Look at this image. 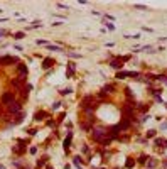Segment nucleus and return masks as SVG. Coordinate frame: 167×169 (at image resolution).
<instances>
[{
    "instance_id": "1",
    "label": "nucleus",
    "mask_w": 167,
    "mask_h": 169,
    "mask_svg": "<svg viewBox=\"0 0 167 169\" xmlns=\"http://www.w3.org/2000/svg\"><path fill=\"white\" fill-rule=\"evenodd\" d=\"M106 130H108V129H103V127H96V129H93V130H91V139H93L95 142H100V144H101L106 137H108V135H106Z\"/></svg>"
},
{
    "instance_id": "2",
    "label": "nucleus",
    "mask_w": 167,
    "mask_h": 169,
    "mask_svg": "<svg viewBox=\"0 0 167 169\" xmlns=\"http://www.w3.org/2000/svg\"><path fill=\"white\" fill-rule=\"evenodd\" d=\"M81 108L83 110H96L98 108V103H96V100H95L93 97H85L81 100Z\"/></svg>"
},
{
    "instance_id": "3",
    "label": "nucleus",
    "mask_w": 167,
    "mask_h": 169,
    "mask_svg": "<svg viewBox=\"0 0 167 169\" xmlns=\"http://www.w3.org/2000/svg\"><path fill=\"white\" fill-rule=\"evenodd\" d=\"M14 63H19V58L15 56H0V66H10Z\"/></svg>"
},
{
    "instance_id": "4",
    "label": "nucleus",
    "mask_w": 167,
    "mask_h": 169,
    "mask_svg": "<svg viewBox=\"0 0 167 169\" xmlns=\"http://www.w3.org/2000/svg\"><path fill=\"white\" fill-rule=\"evenodd\" d=\"M7 110H8V113H10V115H14V117H15L17 113L22 112V107H20V103H19V101H12V103L7 107Z\"/></svg>"
},
{
    "instance_id": "5",
    "label": "nucleus",
    "mask_w": 167,
    "mask_h": 169,
    "mask_svg": "<svg viewBox=\"0 0 167 169\" xmlns=\"http://www.w3.org/2000/svg\"><path fill=\"white\" fill-rule=\"evenodd\" d=\"M0 101H2V105H10L12 101H15L14 91H5L4 95H2V98H0Z\"/></svg>"
},
{
    "instance_id": "6",
    "label": "nucleus",
    "mask_w": 167,
    "mask_h": 169,
    "mask_svg": "<svg viewBox=\"0 0 167 169\" xmlns=\"http://www.w3.org/2000/svg\"><path fill=\"white\" fill-rule=\"evenodd\" d=\"M71 140H73V132H68L66 139L62 140V149H64V152H69V149H71Z\"/></svg>"
},
{
    "instance_id": "7",
    "label": "nucleus",
    "mask_w": 167,
    "mask_h": 169,
    "mask_svg": "<svg viewBox=\"0 0 167 169\" xmlns=\"http://www.w3.org/2000/svg\"><path fill=\"white\" fill-rule=\"evenodd\" d=\"M25 80H27V76H19V78H15V80H12V86H15L17 90H22V88H24Z\"/></svg>"
},
{
    "instance_id": "8",
    "label": "nucleus",
    "mask_w": 167,
    "mask_h": 169,
    "mask_svg": "<svg viewBox=\"0 0 167 169\" xmlns=\"http://www.w3.org/2000/svg\"><path fill=\"white\" fill-rule=\"evenodd\" d=\"M130 125H132L130 118L123 117V118H122V122H120V124H118V129L122 130V132H125V130H128V129H130Z\"/></svg>"
},
{
    "instance_id": "9",
    "label": "nucleus",
    "mask_w": 167,
    "mask_h": 169,
    "mask_svg": "<svg viewBox=\"0 0 167 169\" xmlns=\"http://www.w3.org/2000/svg\"><path fill=\"white\" fill-rule=\"evenodd\" d=\"M46 118H49V113H47V112H44V110H39V112L34 113V120H36V122L46 120Z\"/></svg>"
},
{
    "instance_id": "10",
    "label": "nucleus",
    "mask_w": 167,
    "mask_h": 169,
    "mask_svg": "<svg viewBox=\"0 0 167 169\" xmlns=\"http://www.w3.org/2000/svg\"><path fill=\"white\" fill-rule=\"evenodd\" d=\"M115 90V85H105L101 90V93H100V97H105V95H108V93H113Z\"/></svg>"
},
{
    "instance_id": "11",
    "label": "nucleus",
    "mask_w": 167,
    "mask_h": 169,
    "mask_svg": "<svg viewBox=\"0 0 167 169\" xmlns=\"http://www.w3.org/2000/svg\"><path fill=\"white\" fill-rule=\"evenodd\" d=\"M54 64H56V61H54L53 58H46V59L42 61V68H44V69H49V68H53Z\"/></svg>"
},
{
    "instance_id": "12",
    "label": "nucleus",
    "mask_w": 167,
    "mask_h": 169,
    "mask_svg": "<svg viewBox=\"0 0 167 169\" xmlns=\"http://www.w3.org/2000/svg\"><path fill=\"white\" fill-rule=\"evenodd\" d=\"M76 71V64L74 63H68V69H66V78H71Z\"/></svg>"
},
{
    "instance_id": "13",
    "label": "nucleus",
    "mask_w": 167,
    "mask_h": 169,
    "mask_svg": "<svg viewBox=\"0 0 167 169\" xmlns=\"http://www.w3.org/2000/svg\"><path fill=\"white\" fill-rule=\"evenodd\" d=\"M17 69H19V73H20V76H27V74H29L27 64H22V63H19V64H17Z\"/></svg>"
},
{
    "instance_id": "14",
    "label": "nucleus",
    "mask_w": 167,
    "mask_h": 169,
    "mask_svg": "<svg viewBox=\"0 0 167 169\" xmlns=\"http://www.w3.org/2000/svg\"><path fill=\"white\" fill-rule=\"evenodd\" d=\"M22 120H24V113H17V115H15V117H14L12 118V124H10V125H19V124H22Z\"/></svg>"
},
{
    "instance_id": "15",
    "label": "nucleus",
    "mask_w": 167,
    "mask_h": 169,
    "mask_svg": "<svg viewBox=\"0 0 167 169\" xmlns=\"http://www.w3.org/2000/svg\"><path fill=\"white\" fill-rule=\"evenodd\" d=\"M110 66H111V68H115L117 71H122V66H123V64H122V61L117 58V59H113V61L110 63Z\"/></svg>"
},
{
    "instance_id": "16",
    "label": "nucleus",
    "mask_w": 167,
    "mask_h": 169,
    "mask_svg": "<svg viewBox=\"0 0 167 169\" xmlns=\"http://www.w3.org/2000/svg\"><path fill=\"white\" fill-rule=\"evenodd\" d=\"M46 162H47V156H42L41 159H37V166H36V167H37V169L44 167V166H46Z\"/></svg>"
},
{
    "instance_id": "17",
    "label": "nucleus",
    "mask_w": 167,
    "mask_h": 169,
    "mask_svg": "<svg viewBox=\"0 0 167 169\" xmlns=\"http://www.w3.org/2000/svg\"><path fill=\"white\" fill-rule=\"evenodd\" d=\"M125 167H127V169H132V167H135V159H133V157H128V159H127V162H125Z\"/></svg>"
},
{
    "instance_id": "18",
    "label": "nucleus",
    "mask_w": 167,
    "mask_h": 169,
    "mask_svg": "<svg viewBox=\"0 0 167 169\" xmlns=\"http://www.w3.org/2000/svg\"><path fill=\"white\" fill-rule=\"evenodd\" d=\"M25 149H27V145H22V147H14V152L19 154V156H22V154L25 152Z\"/></svg>"
},
{
    "instance_id": "19",
    "label": "nucleus",
    "mask_w": 167,
    "mask_h": 169,
    "mask_svg": "<svg viewBox=\"0 0 167 169\" xmlns=\"http://www.w3.org/2000/svg\"><path fill=\"white\" fill-rule=\"evenodd\" d=\"M147 159H150V157H147L145 154H140L139 159H137V162H139V164H147Z\"/></svg>"
},
{
    "instance_id": "20",
    "label": "nucleus",
    "mask_w": 167,
    "mask_h": 169,
    "mask_svg": "<svg viewBox=\"0 0 167 169\" xmlns=\"http://www.w3.org/2000/svg\"><path fill=\"white\" fill-rule=\"evenodd\" d=\"M25 37V32H22V31H19V32H14V39L15 41H20Z\"/></svg>"
},
{
    "instance_id": "21",
    "label": "nucleus",
    "mask_w": 167,
    "mask_h": 169,
    "mask_svg": "<svg viewBox=\"0 0 167 169\" xmlns=\"http://www.w3.org/2000/svg\"><path fill=\"white\" fill-rule=\"evenodd\" d=\"M137 108H139L140 112H147V110L150 108V105H145V103H137Z\"/></svg>"
},
{
    "instance_id": "22",
    "label": "nucleus",
    "mask_w": 167,
    "mask_h": 169,
    "mask_svg": "<svg viewBox=\"0 0 167 169\" xmlns=\"http://www.w3.org/2000/svg\"><path fill=\"white\" fill-rule=\"evenodd\" d=\"M147 139H154L155 135H157V130H154V129H150V130H147Z\"/></svg>"
},
{
    "instance_id": "23",
    "label": "nucleus",
    "mask_w": 167,
    "mask_h": 169,
    "mask_svg": "<svg viewBox=\"0 0 167 169\" xmlns=\"http://www.w3.org/2000/svg\"><path fill=\"white\" fill-rule=\"evenodd\" d=\"M62 95V97H66V95H69V93H73V88H69V86H68V88H62L61 91H59Z\"/></svg>"
},
{
    "instance_id": "24",
    "label": "nucleus",
    "mask_w": 167,
    "mask_h": 169,
    "mask_svg": "<svg viewBox=\"0 0 167 169\" xmlns=\"http://www.w3.org/2000/svg\"><path fill=\"white\" fill-rule=\"evenodd\" d=\"M74 166H76V167H81V164H83V161H81V157H79V156H76V157H74Z\"/></svg>"
},
{
    "instance_id": "25",
    "label": "nucleus",
    "mask_w": 167,
    "mask_h": 169,
    "mask_svg": "<svg viewBox=\"0 0 167 169\" xmlns=\"http://www.w3.org/2000/svg\"><path fill=\"white\" fill-rule=\"evenodd\" d=\"M37 27H42V22H41V20H34L32 25H30L29 29H37Z\"/></svg>"
},
{
    "instance_id": "26",
    "label": "nucleus",
    "mask_w": 167,
    "mask_h": 169,
    "mask_svg": "<svg viewBox=\"0 0 167 169\" xmlns=\"http://www.w3.org/2000/svg\"><path fill=\"white\" fill-rule=\"evenodd\" d=\"M154 144H155V147H162L164 145V139H160V137H157L154 140Z\"/></svg>"
},
{
    "instance_id": "27",
    "label": "nucleus",
    "mask_w": 167,
    "mask_h": 169,
    "mask_svg": "<svg viewBox=\"0 0 167 169\" xmlns=\"http://www.w3.org/2000/svg\"><path fill=\"white\" fill-rule=\"evenodd\" d=\"M147 166H149V169H154L155 166H157V161H155V159H150V161L147 162Z\"/></svg>"
},
{
    "instance_id": "28",
    "label": "nucleus",
    "mask_w": 167,
    "mask_h": 169,
    "mask_svg": "<svg viewBox=\"0 0 167 169\" xmlns=\"http://www.w3.org/2000/svg\"><path fill=\"white\" fill-rule=\"evenodd\" d=\"M47 49H49V51H61L59 46H53V44H47Z\"/></svg>"
},
{
    "instance_id": "29",
    "label": "nucleus",
    "mask_w": 167,
    "mask_h": 169,
    "mask_svg": "<svg viewBox=\"0 0 167 169\" xmlns=\"http://www.w3.org/2000/svg\"><path fill=\"white\" fill-rule=\"evenodd\" d=\"M68 56H69V58H73V59H78V58H81V54H78V52H68Z\"/></svg>"
},
{
    "instance_id": "30",
    "label": "nucleus",
    "mask_w": 167,
    "mask_h": 169,
    "mask_svg": "<svg viewBox=\"0 0 167 169\" xmlns=\"http://www.w3.org/2000/svg\"><path fill=\"white\" fill-rule=\"evenodd\" d=\"M61 101H54V103H53V110H57V108H59V107H61Z\"/></svg>"
},
{
    "instance_id": "31",
    "label": "nucleus",
    "mask_w": 167,
    "mask_h": 169,
    "mask_svg": "<svg viewBox=\"0 0 167 169\" xmlns=\"http://www.w3.org/2000/svg\"><path fill=\"white\" fill-rule=\"evenodd\" d=\"M133 7H135V8H139V10H145V8H147L145 5H142V4H135Z\"/></svg>"
},
{
    "instance_id": "32",
    "label": "nucleus",
    "mask_w": 167,
    "mask_h": 169,
    "mask_svg": "<svg viewBox=\"0 0 167 169\" xmlns=\"http://www.w3.org/2000/svg\"><path fill=\"white\" fill-rule=\"evenodd\" d=\"M81 129L83 130H91V125L90 124H81Z\"/></svg>"
},
{
    "instance_id": "33",
    "label": "nucleus",
    "mask_w": 167,
    "mask_h": 169,
    "mask_svg": "<svg viewBox=\"0 0 167 169\" xmlns=\"http://www.w3.org/2000/svg\"><path fill=\"white\" fill-rule=\"evenodd\" d=\"M140 34H133V36H125V39H139Z\"/></svg>"
},
{
    "instance_id": "34",
    "label": "nucleus",
    "mask_w": 167,
    "mask_h": 169,
    "mask_svg": "<svg viewBox=\"0 0 167 169\" xmlns=\"http://www.w3.org/2000/svg\"><path fill=\"white\" fill-rule=\"evenodd\" d=\"M27 132H29V135H30V137H34V135L37 134V130H36V129H29Z\"/></svg>"
},
{
    "instance_id": "35",
    "label": "nucleus",
    "mask_w": 167,
    "mask_h": 169,
    "mask_svg": "<svg viewBox=\"0 0 167 169\" xmlns=\"http://www.w3.org/2000/svg\"><path fill=\"white\" fill-rule=\"evenodd\" d=\"M36 44H39V46H41V44H46V46H47V41H44V39H37V41H36Z\"/></svg>"
},
{
    "instance_id": "36",
    "label": "nucleus",
    "mask_w": 167,
    "mask_h": 169,
    "mask_svg": "<svg viewBox=\"0 0 167 169\" xmlns=\"http://www.w3.org/2000/svg\"><path fill=\"white\" fill-rule=\"evenodd\" d=\"M105 25H106V29H108V31H115V25H113V24H108V22H106Z\"/></svg>"
},
{
    "instance_id": "37",
    "label": "nucleus",
    "mask_w": 167,
    "mask_h": 169,
    "mask_svg": "<svg viewBox=\"0 0 167 169\" xmlns=\"http://www.w3.org/2000/svg\"><path fill=\"white\" fill-rule=\"evenodd\" d=\"M125 95L128 98H132V91H130V88H125Z\"/></svg>"
},
{
    "instance_id": "38",
    "label": "nucleus",
    "mask_w": 167,
    "mask_h": 169,
    "mask_svg": "<svg viewBox=\"0 0 167 169\" xmlns=\"http://www.w3.org/2000/svg\"><path fill=\"white\" fill-rule=\"evenodd\" d=\"M105 19H106V22H108V20H115V17H113V15H108V14H106Z\"/></svg>"
},
{
    "instance_id": "39",
    "label": "nucleus",
    "mask_w": 167,
    "mask_h": 169,
    "mask_svg": "<svg viewBox=\"0 0 167 169\" xmlns=\"http://www.w3.org/2000/svg\"><path fill=\"white\" fill-rule=\"evenodd\" d=\"M30 154H32V156H34V154H37V147H30Z\"/></svg>"
},
{
    "instance_id": "40",
    "label": "nucleus",
    "mask_w": 167,
    "mask_h": 169,
    "mask_svg": "<svg viewBox=\"0 0 167 169\" xmlns=\"http://www.w3.org/2000/svg\"><path fill=\"white\" fill-rule=\"evenodd\" d=\"M7 34H8L7 31H0V39H2V37H4V36H7Z\"/></svg>"
},
{
    "instance_id": "41",
    "label": "nucleus",
    "mask_w": 167,
    "mask_h": 169,
    "mask_svg": "<svg viewBox=\"0 0 167 169\" xmlns=\"http://www.w3.org/2000/svg\"><path fill=\"white\" fill-rule=\"evenodd\" d=\"M46 124H47V125H49V127H54V125H56V124H54V122H53V120H47V122H46Z\"/></svg>"
},
{
    "instance_id": "42",
    "label": "nucleus",
    "mask_w": 167,
    "mask_h": 169,
    "mask_svg": "<svg viewBox=\"0 0 167 169\" xmlns=\"http://www.w3.org/2000/svg\"><path fill=\"white\" fill-rule=\"evenodd\" d=\"M160 129H162V130H167V122H165V124H160Z\"/></svg>"
},
{
    "instance_id": "43",
    "label": "nucleus",
    "mask_w": 167,
    "mask_h": 169,
    "mask_svg": "<svg viewBox=\"0 0 167 169\" xmlns=\"http://www.w3.org/2000/svg\"><path fill=\"white\" fill-rule=\"evenodd\" d=\"M142 31H145V32H152V29H150V27H142Z\"/></svg>"
},
{
    "instance_id": "44",
    "label": "nucleus",
    "mask_w": 167,
    "mask_h": 169,
    "mask_svg": "<svg viewBox=\"0 0 167 169\" xmlns=\"http://www.w3.org/2000/svg\"><path fill=\"white\" fill-rule=\"evenodd\" d=\"M14 48H15V51H22V46H19V44H15Z\"/></svg>"
},
{
    "instance_id": "45",
    "label": "nucleus",
    "mask_w": 167,
    "mask_h": 169,
    "mask_svg": "<svg viewBox=\"0 0 167 169\" xmlns=\"http://www.w3.org/2000/svg\"><path fill=\"white\" fill-rule=\"evenodd\" d=\"M162 164H164V167H167V161H164V162H162Z\"/></svg>"
},
{
    "instance_id": "46",
    "label": "nucleus",
    "mask_w": 167,
    "mask_h": 169,
    "mask_svg": "<svg viewBox=\"0 0 167 169\" xmlns=\"http://www.w3.org/2000/svg\"><path fill=\"white\" fill-rule=\"evenodd\" d=\"M0 169H5V166H4V164H0Z\"/></svg>"
},
{
    "instance_id": "47",
    "label": "nucleus",
    "mask_w": 167,
    "mask_h": 169,
    "mask_svg": "<svg viewBox=\"0 0 167 169\" xmlns=\"http://www.w3.org/2000/svg\"><path fill=\"white\" fill-rule=\"evenodd\" d=\"M46 169H53V167H51V166H47V167H46Z\"/></svg>"
},
{
    "instance_id": "48",
    "label": "nucleus",
    "mask_w": 167,
    "mask_h": 169,
    "mask_svg": "<svg viewBox=\"0 0 167 169\" xmlns=\"http://www.w3.org/2000/svg\"><path fill=\"white\" fill-rule=\"evenodd\" d=\"M165 108H167V101H165Z\"/></svg>"
},
{
    "instance_id": "49",
    "label": "nucleus",
    "mask_w": 167,
    "mask_h": 169,
    "mask_svg": "<svg viewBox=\"0 0 167 169\" xmlns=\"http://www.w3.org/2000/svg\"><path fill=\"white\" fill-rule=\"evenodd\" d=\"M100 169H105V167H100Z\"/></svg>"
},
{
    "instance_id": "50",
    "label": "nucleus",
    "mask_w": 167,
    "mask_h": 169,
    "mask_svg": "<svg viewBox=\"0 0 167 169\" xmlns=\"http://www.w3.org/2000/svg\"><path fill=\"white\" fill-rule=\"evenodd\" d=\"M115 169H118V167H115Z\"/></svg>"
}]
</instances>
